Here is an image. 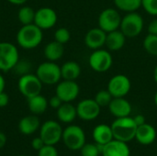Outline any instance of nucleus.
<instances>
[{"instance_id": "1", "label": "nucleus", "mask_w": 157, "mask_h": 156, "mask_svg": "<svg viewBox=\"0 0 157 156\" xmlns=\"http://www.w3.org/2000/svg\"><path fill=\"white\" fill-rule=\"evenodd\" d=\"M43 39L42 29L34 23L23 25L17 33V44L26 50H31L38 47Z\"/></svg>"}, {"instance_id": "2", "label": "nucleus", "mask_w": 157, "mask_h": 156, "mask_svg": "<svg viewBox=\"0 0 157 156\" xmlns=\"http://www.w3.org/2000/svg\"><path fill=\"white\" fill-rule=\"evenodd\" d=\"M113 138L124 143H129L135 139L137 125L133 118L128 116L123 118H116L110 125Z\"/></svg>"}, {"instance_id": "3", "label": "nucleus", "mask_w": 157, "mask_h": 156, "mask_svg": "<svg viewBox=\"0 0 157 156\" xmlns=\"http://www.w3.org/2000/svg\"><path fill=\"white\" fill-rule=\"evenodd\" d=\"M36 75L42 85H56L62 78L61 67L55 62L47 61L37 67Z\"/></svg>"}, {"instance_id": "4", "label": "nucleus", "mask_w": 157, "mask_h": 156, "mask_svg": "<svg viewBox=\"0 0 157 156\" xmlns=\"http://www.w3.org/2000/svg\"><path fill=\"white\" fill-rule=\"evenodd\" d=\"M62 140L64 145L72 151H80L86 143L84 130L77 125H69L63 131Z\"/></svg>"}, {"instance_id": "5", "label": "nucleus", "mask_w": 157, "mask_h": 156, "mask_svg": "<svg viewBox=\"0 0 157 156\" xmlns=\"http://www.w3.org/2000/svg\"><path fill=\"white\" fill-rule=\"evenodd\" d=\"M144 29L143 17L135 12L127 13L122 18L120 29L126 36V38H135L139 36Z\"/></svg>"}, {"instance_id": "6", "label": "nucleus", "mask_w": 157, "mask_h": 156, "mask_svg": "<svg viewBox=\"0 0 157 156\" xmlns=\"http://www.w3.org/2000/svg\"><path fill=\"white\" fill-rule=\"evenodd\" d=\"M19 61L17 47L6 41L0 42V71L6 73L14 69Z\"/></svg>"}, {"instance_id": "7", "label": "nucleus", "mask_w": 157, "mask_h": 156, "mask_svg": "<svg viewBox=\"0 0 157 156\" xmlns=\"http://www.w3.org/2000/svg\"><path fill=\"white\" fill-rule=\"evenodd\" d=\"M17 88L18 91L28 99L40 94L42 89V83L40 81L36 74L29 73L20 75L17 82Z\"/></svg>"}, {"instance_id": "8", "label": "nucleus", "mask_w": 157, "mask_h": 156, "mask_svg": "<svg viewBox=\"0 0 157 156\" xmlns=\"http://www.w3.org/2000/svg\"><path fill=\"white\" fill-rule=\"evenodd\" d=\"M90 68L97 73H105L110 69L113 63V58L109 51L98 49L93 51L88 59Z\"/></svg>"}, {"instance_id": "9", "label": "nucleus", "mask_w": 157, "mask_h": 156, "mask_svg": "<svg viewBox=\"0 0 157 156\" xmlns=\"http://www.w3.org/2000/svg\"><path fill=\"white\" fill-rule=\"evenodd\" d=\"M63 131L59 122L47 120L40 127V137L45 144L55 145L62 140Z\"/></svg>"}, {"instance_id": "10", "label": "nucleus", "mask_w": 157, "mask_h": 156, "mask_svg": "<svg viewBox=\"0 0 157 156\" xmlns=\"http://www.w3.org/2000/svg\"><path fill=\"white\" fill-rule=\"evenodd\" d=\"M121 17L115 8H106L98 16V27L106 33L119 29L121 22Z\"/></svg>"}, {"instance_id": "11", "label": "nucleus", "mask_w": 157, "mask_h": 156, "mask_svg": "<svg viewBox=\"0 0 157 156\" xmlns=\"http://www.w3.org/2000/svg\"><path fill=\"white\" fill-rule=\"evenodd\" d=\"M132 88V83L128 76L118 74L112 76L108 83V90L113 97H125Z\"/></svg>"}, {"instance_id": "12", "label": "nucleus", "mask_w": 157, "mask_h": 156, "mask_svg": "<svg viewBox=\"0 0 157 156\" xmlns=\"http://www.w3.org/2000/svg\"><path fill=\"white\" fill-rule=\"evenodd\" d=\"M101 107L95 101V99L86 98L81 100L76 106L77 117L83 120H94L100 114Z\"/></svg>"}, {"instance_id": "13", "label": "nucleus", "mask_w": 157, "mask_h": 156, "mask_svg": "<svg viewBox=\"0 0 157 156\" xmlns=\"http://www.w3.org/2000/svg\"><path fill=\"white\" fill-rule=\"evenodd\" d=\"M80 87L75 81L63 80L56 86L55 95L58 96L63 102H72L78 97Z\"/></svg>"}, {"instance_id": "14", "label": "nucleus", "mask_w": 157, "mask_h": 156, "mask_svg": "<svg viewBox=\"0 0 157 156\" xmlns=\"http://www.w3.org/2000/svg\"><path fill=\"white\" fill-rule=\"evenodd\" d=\"M58 17L56 12L51 7H40L35 12L34 24L40 29H49L55 26Z\"/></svg>"}, {"instance_id": "15", "label": "nucleus", "mask_w": 157, "mask_h": 156, "mask_svg": "<svg viewBox=\"0 0 157 156\" xmlns=\"http://www.w3.org/2000/svg\"><path fill=\"white\" fill-rule=\"evenodd\" d=\"M106 38L107 33L103 29H101L99 27L93 28L86 32L85 36V43L87 48L95 51L105 46Z\"/></svg>"}, {"instance_id": "16", "label": "nucleus", "mask_w": 157, "mask_h": 156, "mask_svg": "<svg viewBox=\"0 0 157 156\" xmlns=\"http://www.w3.org/2000/svg\"><path fill=\"white\" fill-rule=\"evenodd\" d=\"M101 154L102 156H130L131 152L127 143L113 139L104 144Z\"/></svg>"}, {"instance_id": "17", "label": "nucleus", "mask_w": 157, "mask_h": 156, "mask_svg": "<svg viewBox=\"0 0 157 156\" xmlns=\"http://www.w3.org/2000/svg\"><path fill=\"white\" fill-rule=\"evenodd\" d=\"M109 109L115 118H123L131 115L132 105L125 97H113L109 105Z\"/></svg>"}, {"instance_id": "18", "label": "nucleus", "mask_w": 157, "mask_h": 156, "mask_svg": "<svg viewBox=\"0 0 157 156\" xmlns=\"http://www.w3.org/2000/svg\"><path fill=\"white\" fill-rule=\"evenodd\" d=\"M155 138H156V131L152 125L148 123H144L137 127L135 139L141 144L150 145L155 141Z\"/></svg>"}, {"instance_id": "19", "label": "nucleus", "mask_w": 157, "mask_h": 156, "mask_svg": "<svg viewBox=\"0 0 157 156\" xmlns=\"http://www.w3.org/2000/svg\"><path fill=\"white\" fill-rule=\"evenodd\" d=\"M126 36L121 32V30L116 29L107 33L105 46L109 51H117L121 50L126 42Z\"/></svg>"}, {"instance_id": "20", "label": "nucleus", "mask_w": 157, "mask_h": 156, "mask_svg": "<svg viewBox=\"0 0 157 156\" xmlns=\"http://www.w3.org/2000/svg\"><path fill=\"white\" fill-rule=\"evenodd\" d=\"M40 122L37 115H29L23 117L17 125L18 131L20 133L24 135H31L35 133L38 130H40Z\"/></svg>"}, {"instance_id": "21", "label": "nucleus", "mask_w": 157, "mask_h": 156, "mask_svg": "<svg viewBox=\"0 0 157 156\" xmlns=\"http://www.w3.org/2000/svg\"><path fill=\"white\" fill-rule=\"evenodd\" d=\"M77 117L76 107L71 104V102H63L57 108V118L61 122L71 123Z\"/></svg>"}, {"instance_id": "22", "label": "nucleus", "mask_w": 157, "mask_h": 156, "mask_svg": "<svg viewBox=\"0 0 157 156\" xmlns=\"http://www.w3.org/2000/svg\"><path fill=\"white\" fill-rule=\"evenodd\" d=\"M93 138L96 143L106 144L113 140V133L111 127L106 124H99L95 127L93 131Z\"/></svg>"}, {"instance_id": "23", "label": "nucleus", "mask_w": 157, "mask_h": 156, "mask_svg": "<svg viewBox=\"0 0 157 156\" xmlns=\"http://www.w3.org/2000/svg\"><path fill=\"white\" fill-rule=\"evenodd\" d=\"M64 53V46L63 44L53 40L49 42L44 48V56L48 61L56 62L60 60Z\"/></svg>"}, {"instance_id": "24", "label": "nucleus", "mask_w": 157, "mask_h": 156, "mask_svg": "<svg viewBox=\"0 0 157 156\" xmlns=\"http://www.w3.org/2000/svg\"><path fill=\"white\" fill-rule=\"evenodd\" d=\"M61 74L63 80L75 81L81 74V67L76 62H66L61 66Z\"/></svg>"}, {"instance_id": "25", "label": "nucleus", "mask_w": 157, "mask_h": 156, "mask_svg": "<svg viewBox=\"0 0 157 156\" xmlns=\"http://www.w3.org/2000/svg\"><path fill=\"white\" fill-rule=\"evenodd\" d=\"M49 106L48 100L42 95H37L28 98V108L34 115L43 114Z\"/></svg>"}, {"instance_id": "26", "label": "nucleus", "mask_w": 157, "mask_h": 156, "mask_svg": "<svg viewBox=\"0 0 157 156\" xmlns=\"http://www.w3.org/2000/svg\"><path fill=\"white\" fill-rule=\"evenodd\" d=\"M116 7L121 11L135 12L142 6V0H114Z\"/></svg>"}, {"instance_id": "27", "label": "nucleus", "mask_w": 157, "mask_h": 156, "mask_svg": "<svg viewBox=\"0 0 157 156\" xmlns=\"http://www.w3.org/2000/svg\"><path fill=\"white\" fill-rule=\"evenodd\" d=\"M35 10L30 6H22L17 12V18L22 25H29L34 23Z\"/></svg>"}, {"instance_id": "28", "label": "nucleus", "mask_w": 157, "mask_h": 156, "mask_svg": "<svg viewBox=\"0 0 157 156\" xmlns=\"http://www.w3.org/2000/svg\"><path fill=\"white\" fill-rule=\"evenodd\" d=\"M143 45L147 53L157 57V35L148 34L144 38Z\"/></svg>"}, {"instance_id": "29", "label": "nucleus", "mask_w": 157, "mask_h": 156, "mask_svg": "<svg viewBox=\"0 0 157 156\" xmlns=\"http://www.w3.org/2000/svg\"><path fill=\"white\" fill-rule=\"evenodd\" d=\"M112 98H113V97L109 93V91L108 89H104V90L98 91L96 94L94 99L102 108V107H109V105L111 102Z\"/></svg>"}, {"instance_id": "30", "label": "nucleus", "mask_w": 157, "mask_h": 156, "mask_svg": "<svg viewBox=\"0 0 157 156\" xmlns=\"http://www.w3.org/2000/svg\"><path fill=\"white\" fill-rule=\"evenodd\" d=\"M71 39V34L70 31L66 28H59L55 32H54V40L65 44L67 43Z\"/></svg>"}, {"instance_id": "31", "label": "nucleus", "mask_w": 157, "mask_h": 156, "mask_svg": "<svg viewBox=\"0 0 157 156\" xmlns=\"http://www.w3.org/2000/svg\"><path fill=\"white\" fill-rule=\"evenodd\" d=\"M81 156H99L100 152L98 148L97 143H85L80 149Z\"/></svg>"}, {"instance_id": "32", "label": "nucleus", "mask_w": 157, "mask_h": 156, "mask_svg": "<svg viewBox=\"0 0 157 156\" xmlns=\"http://www.w3.org/2000/svg\"><path fill=\"white\" fill-rule=\"evenodd\" d=\"M142 6L149 15L157 16V0H142Z\"/></svg>"}, {"instance_id": "33", "label": "nucleus", "mask_w": 157, "mask_h": 156, "mask_svg": "<svg viewBox=\"0 0 157 156\" xmlns=\"http://www.w3.org/2000/svg\"><path fill=\"white\" fill-rule=\"evenodd\" d=\"M38 156H59V154L54 145L45 144L40 151H38Z\"/></svg>"}, {"instance_id": "34", "label": "nucleus", "mask_w": 157, "mask_h": 156, "mask_svg": "<svg viewBox=\"0 0 157 156\" xmlns=\"http://www.w3.org/2000/svg\"><path fill=\"white\" fill-rule=\"evenodd\" d=\"M45 145L44 142L42 141V139L39 136V137H36L34 138L32 141H31V147L35 150V151H40L43 146Z\"/></svg>"}, {"instance_id": "35", "label": "nucleus", "mask_w": 157, "mask_h": 156, "mask_svg": "<svg viewBox=\"0 0 157 156\" xmlns=\"http://www.w3.org/2000/svg\"><path fill=\"white\" fill-rule=\"evenodd\" d=\"M48 103H49V106H51L52 108H55V109H57L63 102L62 101V99L58 97V96H53L52 97H51L50 98V100L48 101Z\"/></svg>"}, {"instance_id": "36", "label": "nucleus", "mask_w": 157, "mask_h": 156, "mask_svg": "<svg viewBox=\"0 0 157 156\" xmlns=\"http://www.w3.org/2000/svg\"><path fill=\"white\" fill-rule=\"evenodd\" d=\"M148 34L157 35V18L153 19L148 25Z\"/></svg>"}, {"instance_id": "37", "label": "nucleus", "mask_w": 157, "mask_h": 156, "mask_svg": "<svg viewBox=\"0 0 157 156\" xmlns=\"http://www.w3.org/2000/svg\"><path fill=\"white\" fill-rule=\"evenodd\" d=\"M9 102V97L8 95L4 91L0 93V108H5L8 105Z\"/></svg>"}, {"instance_id": "38", "label": "nucleus", "mask_w": 157, "mask_h": 156, "mask_svg": "<svg viewBox=\"0 0 157 156\" xmlns=\"http://www.w3.org/2000/svg\"><path fill=\"white\" fill-rule=\"evenodd\" d=\"M133 120H134V121H135L137 127H138V126H141V125H143V124H144V123H146V122H145V118H144V116H143V115H141V114H138V115H136L135 117H133Z\"/></svg>"}, {"instance_id": "39", "label": "nucleus", "mask_w": 157, "mask_h": 156, "mask_svg": "<svg viewBox=\"0 0 157 156\" xmlns=\"http://www.w3.org/2000/svg\"><path fill=\"white\" fill-rule=\"evenodd\" d=\"M6 142H7V138H6V135L0 131V149L4 148L6 144Z\"/></svg>"}, {"instance_id": "40", "label": "nucleus", "mask_w": 157, "mask_h": 156, "mask_svg": "<svg viewBox=\"0 0 157 156\" xmlns=\"http://www.w3.org/2000/svg\"><path fill=\"white\" fill-rule=\"evenodd\" d=\"M5 87H6V80L4 76L0 74V93L5 91Z\"/></svg>"}, {"instance_id": "41", "label": "nucleus", "mask_w": 157, "mask_h": 156, "mask_svg": "<svg viewBox=\"0 0 157 156\" xmlns=\"http://www.w3.org/2000/svg\"><path fill=\"white\" fill-rule=\"evenodd\" d=\"M9 3L13 4V5H17V6H20L23 5L24 3H26L28 0H7Z\"/></svg>"}, {"instance_id": "42", "label": "nucleus", "mask_w": 157, "mask_h": 156, "mask_svg": "<svg viewBox=\"0 0 157 156\" xmlns=\"http://www.w3.org/2000/svg\"><path fill=\"white\" fill-rule=\"evenodd\" d=\"M154 79H155V82L156 83L157 85V65L155 66V70H154Z\"/></svg>"}, {"instance_id": "43", "label": "nucleus", "mask_w": 157, "mask_h": 156, "mask_svg": "<svg viewBox=\"0 0 157 156\" xmlns=\"http://www.w3.org/2000/svg\"><path fill=\"white\" fill-rule=\"evenodd\" d=\"M154 101H155V106L157 107V91L156 93L155 94V97H154Z\"/></svg>"}, {"instance_id": "44", "label": "nucleus", "mask_w": 157, "mask_h": 156, "mask_svg": "<svg viewBox=\"0 0 157 156\" xmlns=\"http://www.w3.org/2000/svg\"><path fill=\"white\" fill-rule=\"evenodd\" d=\"M17 156H27V155H24V154H20V155H17Z\"/></svg>"}]
</instances>
